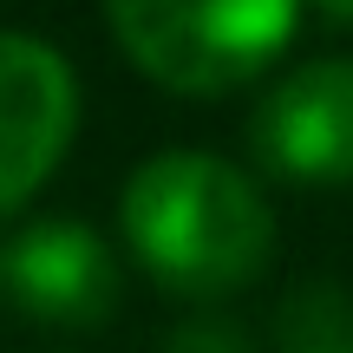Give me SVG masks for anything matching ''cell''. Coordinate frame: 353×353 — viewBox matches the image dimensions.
<instances>
[{
  "instance_id": "cell-1",
  "label": "cell",
  "mask_w": 353,
  "mask_h": 353,
  "mask_svg": "<svg viewBox=\"0 0 353 353\" xmlns=\"http://www.w3.org/2000/svg\"><path fill=\"white\" fill-rule=\"evenodd\" d=\"M118 229L144 275L176 301H229L262 281L275 210L262 183L210 151H157L125 176Z\"/></svg>"
},
{
  "instance_id": "cell-2",
  "label": "cell",
  "mask_w": 353,
  "mask_h": 353,
  "mask_svg": "<svg viewBox=\"0 0 353 353\" xmlns=\"http://www.w3.org/2000/svg\"><path fill=\"white\" fill-rule=\"evenodd\" d=\"M301 7L307 0H105V26L151 85L223 99L281 59Z\"/></svg>"
},
{
  "instance_id": "cell-3",
  "label": "cell",
  "mask_w": 353,
  "mask_h": 353,
  "mask_svg": "<svg viewBox=\"0 0 353 353\" xmlns=\"http://www.w3.org/2000/svg\"><path fill=\"white\" fill-rule=\"evenodd\" d=\"M79 131V79L39 33H0V216L46 190Z\"/></svg>"
},
{
  "instance_id": "cell-4",
  "label": "cell",
  "mask_w": 353,
  "mask_h": 353,
  "mask_svg": "<svg viewBox=\"0 0 353 353\" xmlns=\"http://www.w3.org/2000/svg\"><path fill=\"white\" fill-rule=\"evenodd\" d=\"M0 281L26 321L59 334H92L118 314V255L79 216H39L0 242Z\"/></svg>"
},
{
  "instance_id": "cell-5",
  "label": "cell",
  "mask_w": 353,
  "mask_h": 353,
  "mask_svg": "<svg viewBox=\"0 0 353 353\" xmlns=\"http://www.w3.org/2000/svg\"><path fill=\"white\" fill-rule=\"evenodd\" d=\"M255 164L281 183H353V59H307L249 118Z\"/></svg>"
},
{
  "instance_id": "cell-6",
  "label": "cell",
  "mask_w": 353,
  "mask_h": 353,
  "mask_svg": "<svg viewBox=\"0 0 353 353\" xmlns=\"http://www.w3.org/2000/svg\"><path fill=\"white\" fill-rule=\"evenodd\" d=\"M275 353H353V288L294 281L275 307Z\"/></svg>"
},
{
  "instance_id": "cell-7",
  "label": "cell",
  "mask_w": 353,
  "mask_h": 353,
  "mask_svg": "<svg viewBox=\"0 0 353 353\" xmlns=\"http://www.w3.org/2000/svg\"><path fill=\"white\" fill-rule=\"evenodd\" d=\"M157 353H255L249 327L223 314H196V321H176V327L157 341Z\"/></svg>"
},
{
  "instance_id": "cell-8",
  "label": "cell",
  "mask_w": 353,
  "mask_h": 353,
  "mask_svg": "<svg viewBox=\"0 0 353 353\" xmlns=\"http://www.w3.org/2000/svg\"><path fill=\"white\" fill-rule=\"evenodd\" d=\"M321 13H327V20H341V26H353V0H314Z\"/></svg>"
},
{
  "instance_id": "cell-9",
  "label": "cell",
  "mask_w": 353,
  "mask_h": 353,
  "mask_svg": "<svg viewBox=\"0 0 353 353\" xmlns=\"http://www.w3.org/2000/svg\"><path fill=\"white\" fill-rule=\"evenodd\" d=\"M0 301H7V281H0Z\"/></svg>"
}]
</instances>
